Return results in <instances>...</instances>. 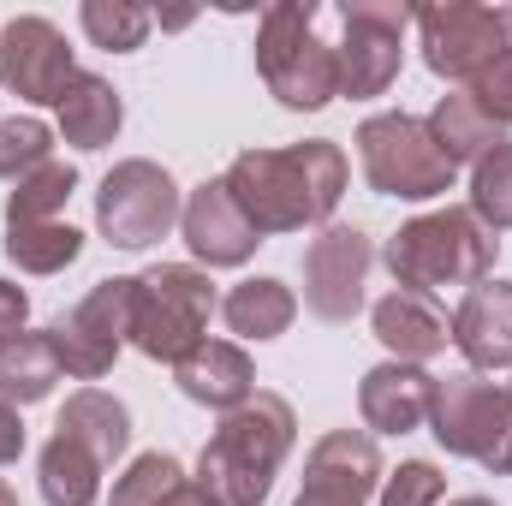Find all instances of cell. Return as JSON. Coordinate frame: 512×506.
Here are the masks:
<instances>
[{
    "mask_svg": "<svg viewBox=\"0 0 512 506\" xmlns=\"http://www.w3.org/2000/svg\"><path fill=\"white\" fill-rule=\"evenodd\" d=\"M0 506H18V495H12V483L0 477Z\"/></svg>",
    "mask_w": 512,
    "mask_h": 506,
    "instance_id": "cell-39",
    "label": "cell"
},
{
    "mask_svg": "<svg viewBox=\"0 0 512 506\" xmlns=\"http://www.w3.org/2000/svg\"><path fill=\"white\" fill-rule=\"evenodd\" d=\"M423 66L447 84H471L483 66H495L512 48V6L483 0H441V6H411Z\"/></svg>",
    "mask_w": 512,
    "mask_h": 506,
    "instance_id": "cell-8",
    "label": "cell"
},
{
    "mask_svg": "<svg viewBox=\"0 0 512 506\" xmlns=\"http://www.w3.org/2000/svg\"><path fill=\"white\" fill-rule=\"evenodd\" d=\"M292 506H364V501H352V495H334V489H316V483H304Z\"/></svg>",
    "mask_w": 512,
    "mask_h": 506,
    "instance_id": "cell-36",
    "label": "cell"
},
{
    "mask_svg": "<svg viewBox=\"0 0 512 506\" xmlns=\"http://www.w3.org/2000/svg\"><path fill=\"white\" fill-rule=\"evenodd\" d=\"M441 506H495L489 495H459V501H441Z\"/></svg>",
    "mask_w": 512,
    "mask_h": 506,
    "instance_id": "cell-38",
    "label": "cell"
},
{
    "mask_svg": "<svg viewBox=\"0 0 512 506\" xmlns=\"http://www.w3.org/2000/svg\"><path fill=\"white\" fill-rule=\"evenodd\" d=\"M435 381L423 364H376V370H364L358 381V417H364V429L370 435H411V429H423L429 423V411H435Z\"/></svg>",
    "mask_w": 512,
    "mask_h": 506,
    "instance_id": "cell-15",
    "label": "cell"
},
{
    "mask_svg": "<svg viewBox=\"0 0 512 506\" xmlns=\"http://www.w3.org/2000/svg\"><path fill=\"white\" fill-rule=\"evenodd\" d=\"M221 179H227L233 203L245 209V221L262 239H274V233L328 227L346 185H352V167H346L340 143L304 137L292 149H245V155H233V167Z\"/></svg>",
    "mask_w": 512,
    "mask_h": 506,
    "instance_id": "cell-1",
    "label": "cell"
},
{
    "mask_svg": "<svg viewBox=\"0 0 512 506\" xmlns=\"http://www.w3.org/2000/svg\"><path fill=\"white\" fill-rule=\"evenodd\" d=\"M173 381L191 405H209V411H239L245 399H256V364L239 340H203L197 352H185L173 364Z\"/></svg>",
    "mask_w": 512,
    "mask_h": 506,
    "instance_id": "cell-18",
    "label": "cell"
},
{
    "mask_svg": "<svg viewBox=\"0 0 512 506\" xmlns=\"http://www.w3.org/2000/svg\"><path fill=\"white\" fill-rule=\"evenodd\" d=\"M221 322H227V334H239V346L245 340H256V346L280 340L298 322V292L286 280H274V274H251L221 298Z\"/></svg>",
    "mask_w": 512,
    "mask_h": 506,
    "instance_id": "cell-21",
    "label": "cell"
},
{
    "mask_svg": "<svg viewBox=\"0 0 512 506\" xmlns=\"http://www.w3.org/2000/svg\"><path fill=\"white\" fill-rule=\"evenodd\" d=\"M465 96H471V102H477V108H483L501 131L512 126V48L495 60V66H483V72L465 84Z\"/></svg>",
    "mask_w": 512,
    "mask_h": 506,
    "instance_id": "cell-33",
    "label": "cell"
},
{
    "mask_svg": "<svg viewBox=\"0 0 512 506\" xmlns=\"http://www.w3.org/2000/svg\"><path fill=\"white\" fill-rule=\"evenodd\" d=\"M24 328H30V298H24V286L0 280V346H6L12 334H24Z\"/></svg>",
    "mask_w": 512,
    "mask_h": 506,
    "instance_id": "cell-34",
    "label": "cell"
},
{
    "mask_svg": "<svg viewBox=\"0 0 512 506\" xmlns=\"http://www.w3.org/2000/svg\"><path fill=\"white\" fill-rule=\"evenodd\" d=\"M292 441H298L292 405L280 393L256 387V399H245L239 411H227L221 429L203 441L197 483L221 506H262L268 489H274V477H280V465H286V453H292Z\"/></svg>",
    "mask_w": 512,
    "mask_h": 506,
    "instance_id": "cell-2",
    "label": "cell"
},
{
    "mask_svg": "<svg viewBox=\"0 0 512 506\" xmlns=\"http://www.w3.org/2000/svg\"><path fill=\"white\" fill-rule=\"evenodd\" d=\"M185 215V197L173 185V173L149 155H131L114 161L102 173V191H96V227L114 251H149L161 245Z\"/></svg>",
    "mask_w": 512,
    "mask_h": 506,
    "instance_id": "cell-9",
    "label": "cell"
},
{
    "mask_svg": "<svg viewBox=\"0 0 512 506\" xmlns=\"http://www.w3.org/2000/svg\"><path fill=\"white\" fill-rule=\"evenodd\" d=\"M316 12V0H274L256 18V78L292 114H322L340 96L334 42H322Z\"/></svg>",
    "mask_w": 512,
    "mask_h": 506,
    "instance_id": "cell-4",
    "label": "cell"
},
{
    "mask_svg": "<svg viewBox=\"0 0 512 506\" xmlns=\"http://www.w3.org/2000/svg\"><path fill=\"white\" fill-rule=\"evenodd\" d=\"M18 459H24V417H18V405L0 399V471Z\"/></svg>",
    "mask_w": 512,
    "mask_h": 506,
    "instance_id": "cell-35",
    "label": "cell"
},
{
    "mask_svg": "<svg viewBox=\"0 0 512 506\" xmlns=\"http://www.w3.org/2000/svg\"><path fill=\"white\" fill-rule=\"evenodd\" d=\"M78 191V167L72 161H48L36 173H24L12 191H6V227H36V221H60V209L72 203Z\"/></svg>",
    "mask_w": 512,
    "mask_h": 506,
    "instance_id": "cell-26",
    "label": "cell"
},
{
    "mask_svg": "<svg viewBox=\"0 0 512 506\" xmlns=\"http://www.w3.org/2000/svg\"><path fill=\"white\" fill-rule=\"evenodd\" d=\"M54 114H60V137L72 149H108L120 137V126H126V102H120V90L102 72H78Z\"/></svg>",
    "mask_w": 512,
    "mask_h": 506,
    "instance_id": "cell-20",
    "label": "cell"
},
{
    "mask_svg": "<svg viewBox=\"0 0 512 506\" xmlns=\"http://www.w3.org/2000/svg\"><path fill=\"white\" fill-rule=\"evenodd\" d=\"M179 239L185 251L197 256V268H245L262 245L245 209L233 203L227 179H203L191 197H185V215H179Z\"/></svg>",
    "mask_w": 512,
    "mask_h": 506,
    "instance_id": "cell-14",
    "label": "cell"
},
{
    "mask_svg": "<svg viewBox=\"0 0 512 506\" xmlns=\"http://www.w3.org/2000/svg\"><path fill=\"white\" fill-rule=\"evenodd\" d=\"M54 161V126L36 120V114H6L0 120V179L18 185L24 173L48 167Z\"/></svg>",
    "mask_w": 512,
    "mask_h": 506,
    "instance_id": "cell-31",
    "label": "cell"
},
{
    "mask_svg": "<svg viewBox=\"0 0 512 506\" xmlns=\"http://www.w3.org/2000/svg\"><path fill=\"white\" fill-rule=\"evenodd\" d=\"M185 483L191 477H185V465L173 453H137L114 477V506H167Z\"/></svg>",
    "mask_w": 512,
    "mask_h": 506,
    "instance_id": "cell-29",
    "label": "cell"
},
{
    "mask_svg": "<svg viewBox=\"0 0 512 506\" xmlns=\"http://www.w3.org/2000/svg\"><path fill=\"white\" fill-rule=\"evenodd\" d=\"M358 161H364V185L376 197L393 203H429V197H447L459 167L435 149L429 126L417 114H370L358 126Z\"/></svg>",
    "mask_w": 512,
    "mask_h": 506,
    "instance_id": "cell-7",
    "label": "cell"
},
{
    "mask_svg": "<svg viewBox=\"0 0 512 506\" xmlns=\"http://www.w3.org/2000/svg\"><path fill=\"white\" fill-rule=\"evenodd\" d=\"M495 256H501V239L471 215V209H429L417 221H405L393 239H387V274L393 286H411V292H441V286H477L495 274Z\"/></svg>",
    "mask_w": 512,
    "mask_h": 506,
    "instance_id": "cell-3",
    "label": "cell"
},
{
    "mask_svg": "<svg viewBox=\"0 0 512 506\" xmlns=\"http://www.w3.org/2000/svg\"><path fill=\"white\" fill-rule=\"evenodd\" d=\"M102 459L90 447H78L72 435H48V447L36 453V489L48 506H96L102 501Z\"/></svg>",
    "mask_w": 512,
    "mask_h": 506,
    "instance_id": "cell-23",
    "label": "cell"
},
{
    "mask_svg": "<svg viewBox=\"0 0 512 506\" xmlns=\"http://www.w3.org/2000/svg\"><path fill=\"white\" fill-rule=\"evenodd\" d=\"M429 435L453 459H471L489 477H512V387L477 376V370L441 376L435 381Z\"/></svg>",
    "mask_w": 512,
    "mask_h": 506,
    "instance_id": "cell-6",
    "label": "cell"
},
{
    "mask_svg": "<svg viewBox=\"0 0 512 506\" xmlns=\"http://www.w3.org/2000/svg\"><path fill=\"white\" fill-rule=\"evenodd\" d=\"M453 346L477 376L512 370V280H477L453 310Z\"/></svg>",
    "mask_w": 512,
    "mask_h": 506,
    "instance_id": "cell-17",
    "label": "cell"
},
{
    "mask_svg": "<svg viewBox=\"0 0 512 506\" xmlns=\"http://www.w3.org/2000/svg\"><path fill=\"white\" fill-rule=\"evenodd\" d=\"M507 387H512V381H507Z\"/></svg>",
    "mask_w": 512,
    "mask_h": 506,
    "instance_id": "cell-40",
    "label": "cell"
},
{
    "mask_svg": "<svg viewBox=\"0 0 512 506\" xmlns=\"http://www.w3.org/2000/svg\"><path fill=\"white\" fill-rule=\"evenodd\" d=\"M370 328H376V340L387 346L393 364H429L453 346V316L429 292H411V286H393L387 298H376Z\"/></svg>",
    "mask_w": 512,
    "mask_h": 506,
    "instance_id": "cell-16",
    "label": "cell"
},
{
    "mask_svg": "<svg viewBox=\"0 0 512 506\" xmlns=\"http://www.w3.org/2000/svg\"><path fill=\"white\" fill-rule=\"evenodd\" d=\"M131 346L155 364H179L209 340V316L221 310L209 268L197 262H155L131 274Z\"/></svg>",
    "mask_w": 512,
    "mask_h": 506,
    "instance_id": "cell-5",
    "label": "cell"
},
{
    "mask_svg": "<svg viewBox=\"0 0 512 506\" xmlns=\"http://www.w3.org/2000/svg\"><path fill=\"white\" fill-rule=\"evenodd\" d=\"M84 66L72 60L66 48V30L42 12H18L0 24V90L18 96V102H36V108H60L66 84L78 78Z\"/></svg>",
    "mask_w": 512,
    "mask_h": 506,
    "instance_id": "cell-12",
    "label": "cell"
},
{
    "mask_svg": "<svg viewBox=\"0 0 512 506\" xmlns=\"http://www.w3.org/2000/svg\"><path fill=\"white\" fill-rule=\"evenodd\" d=\"M60 376H66V370H60V358H54L48 328H42V334L24 328V334H12V340L0 346V399H6V405H18V411H24V405H42Z\"/></svg>",
    "mask_w": 512,
    "mask_h": 506,
    "instance_id": "cell-25",
    "label": "cell"
},
{
    "mask_svg": "<svg viewBox=\"0 0 512 506\" xmlns=\"http://www.w3.org/2000/svg\"><path fill=\"white\" fill-rule=\"evenodd\" d=\"M465 209H471L489 233H512V137L471 167V203H465Z\"/></svg>",
    "mask_w": 512,
    "mask_h": 506,
    "instance_id": "cell-30",
    "label": "cell"
},
{
    "mask_svg": "<svg viewBox=\"0 0 512 506\" xmlns=\"http://www.w3.org/2000/svg\"><path fill=\"white\" fill-rule=\"evenodd\" d=\"M78 24L90 36V48H108V54H137L149 42V24L155 12L137 6V0H84L78 6Z\"/></svg>",
    "mask_w": 512,
    "mask_h": 506,
    "instance_id": "cell-28",
    "label": "cell"
},
{
    "mask_svg": "<svg viewBox=\"0 0 512 506\" xmlns=\"http://www.w3.org/2000/svg\"><path fill=\"white\" fill-rule=\"evenodd\" d=\"M376 268V245L364 227H322L304 251V310L316 322H352L364 310V286Z\"/></svg>",
    "mask_w": 512,
    "mask_h": 506,
    "instance_id": "cell-13",
    "label": "cell"
},
{
    "mask_svg": "<svg viewBox=\"0 0 512 506\" xmlns=\"http://www.w3.org/2000/svg\"><path fill=\"white\" fill-rule=\"evenodd\" d=\"M167 506H221V501H215V495H209V489H203V483L191 477V483H185V489H179V495H173Z\"/></svg>",
    "mask_w": 512,
    "mask_h": 506,
    "instance_id": "cell-37",
    "label": "cell"
},
{
    "mask_svg": "<svg viewBox=\"0 0 512 506\" xmlns=\"http://www.w3.org/2000/svg\"><path fill=\"white\" fill-rule=\"evenodd\" d=\"M340 42H334V66H340V96L370 102L387 96L399 66H405V30H411V6L405 0H346L340 6Z\"/></svg>",
    "mask_w": 512,
    "mask_h": 506,
    "instance_id": "cell-10",
    "label": "cell"
},
{
    "mask_svg": "<svg viewBox=\"0 0 512 506\" xmlns=\"http://www.w3.org/2000/svg\"><path fill=\"white\" fill-rule=\"evenodd\" d=\"M6 256L24 274H66L84 256V233L72 221H36V227H6Z\"/></svg>",
    "mask_w": 512,
    "mask_h": 506,
    "instance_id": "cell-27",
    "label": "cell"
},
{
    "mask_svg": "<svg viewBox=\"0 0 512 506\" xmlns=\"http://www.w3.org/2000/svg\"><path fill=\"white\" fill-rule=\"evenodd\" d=\"M423 126H429L435 149H441L453 167H477L489 149H501V143H507V131L495 126V120H489V114H483L465 90L441 96V102L429 108V120H423Z\"/></svg>",
    "mask_w": 512,
    "mask_h": 506,
    "instance_id": "cell-24",
    "label": "cell"
},
{
    "mask_svg": "<svg viewBox=\"0 0 512 506\" xmlns=\"http://www.w3.org/2000/svg\"><path fill=\"white\" fill-rule=\"evenodd\" d=\"M387 465H382V447L370 429H328L310 459H304V483L316 489H334V495H352V501H370L382 489Z\"/></svg>",
    "mask_w": 512,
    "mask_h": 506,
    "instance_id": "cell-19",
    "label": "cell"
},
{
    "mask_svg": "<svg viewBox=\"0 0 512 506\" xmlns=\"http://www.w3.org/2000/svg\"><path fill=\"white\" fill-rule=\"evenodd\" d=\"M131 274L96 280L60 322H48L54 358L72 381H102L120 364V346H131Z\"/></svg>",
    "mask_w": 512,
    "mask_h": 506,
    "instance_id": "cell-11",
    "label": "cell"
},
{
    "mask_svg": "<svg viewBox=\"0 0 512 506\" xmlns=\"http://www.w3.org/2000/svg\"><path fill=\"white\" fill-rule=\"evenodd\" d=\"M382 506H441L447 501V477L435 459H405L399 471H387L382 489H376Z\"/></svg>",
    "mask_w": 512,
    "mask_h": 506,
    "instance_id": "cell-32",
    "label": "cell"
},
{
    "mask_svg": "<svg viewBox=\"0 0 512 506\" xmlns=\"http://www.w3.org/2000/svg\"><path fill=\"white\" fill-rule=\"evenodd\" d=\"M54 435H72V441L90 447L102 465H114V459H126V447H131V411L114 393H102V387H78V393L60 405Z\"/></svg>",
    "mask_w": 512,
    "mask_h": 506,
    "instance_id": "cell-22",
    "label": "cell"
}]
</instances>
